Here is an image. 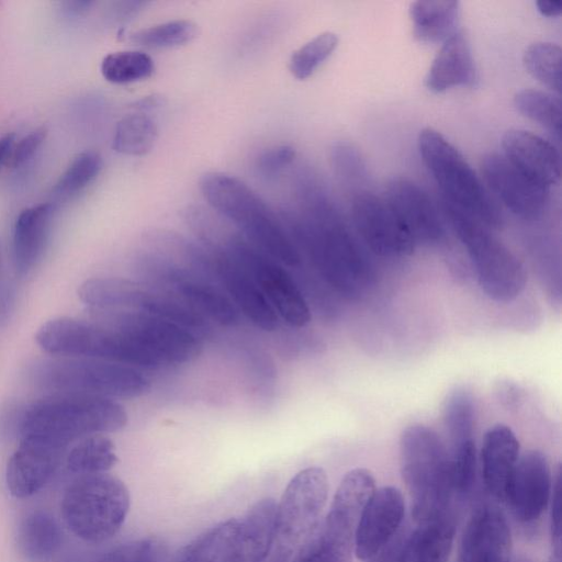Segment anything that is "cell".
<instances>
[{"mask_svg":"<svg viewBox=\"0 0 562 562\" xmlns=\"http://www.w3.org/2000/svg\"><path fill=\"white\" fill-rule=\"evenodd\" d=\"M130 505V492L124 482L104 472L77 476L63 494L60 513L76 537L98 544L120 531Z\"/></svg>","mask_w":562,"mask_h":562,"instance_id":"5b68a950","label":"cell"},{"mask_svg":"<svg viewBox=\"0 0 562 562\" xmlns=\"http://www.w3.org/2000/svg\"><path fill=\"white\" fill-rule=\"evenodd\" d=\"M158 136L156 124L143 113L122 117L114 131L112 147L128 156H143L151 150Z\"/></svg>","mask_w":562,"mask_h":562,"instance_id":"d6a6232c","label":"cell"},{"mask_svg":"<svg viewBox=\"0 0 562 562\" xmlns=\"http://www.w3.org/2000/svg\"><path fill=\"white\" fill-rule=\"evenodd\" d=\"M481 171L494 195L515 215L539 218L549 204V189L518 170L503 154H486Z\"/></svg>","mask_w":562,"mask_h":562,"instance_id":"9a60e30c","label":"cell"},{"mask_svg":"<svg viewBox=\"0 0 562 562\" xmlns=\"http://www.w3.org/2000/svg\"><path fill=\"white\" fill-rule=\"evenodd\" d=\"M46 134V127L41 126L21 138L16 146L13 147L10 156L12 166L20 167L29 161L41 147Z\"/></svg>","mask_w":562,"mask_h":562,"instance_id":"f6af8a7d","label":"cell"},{"mask_svg":"<svg viewBox=\"0 0 562 562\" xmlns=\"http://www.w3.org/2000/svg\"><path fill=\"white\" fill-rule=\"evenodd\" d=\"M225 250L246 268L279 317L293 327L310 323L308 305L283 267L239 236H232Z\"/></svg>","mask_w":562,"mask_h":562,"instance_id":"4fadbf2b","label":"cell"},{"mask_svg":"<svg viewBox=\"0 0 562 562\" xmlns=\"http://www.w3.org/2000/svg\"><path fill=\"white\" fill-rule=\"evenodd\" d=\"M15 142V135L10 133L0 137V167L10 158Z\"/></svg>","mask_w":562,"mask_h":562,"instance_id":"c3c4849f","label":"cell"},{"mask_svg":"<svg viewBox=\"0 0 562 562\" xmlns=\"http://www.w3.org/2000/svg\"><path fill=\"white\" fill-rule=\"evenodd\" d=\"M398 459L415 524L453 518L457 494L447 446L440 436L423 424L409 425L400 437Z\"/></svg>","mask_w":562,"mask_h":562,"instance_id":"6da1fadb","label":"cell"},{"mask_svg":"<svg viewBox=\"0 0 562 562\" xmlns=\"http://www.w3.org/2000/svg\"><path fill=\"white\" fill-rule=\"evenodd\" d=\"M157 272L188 305L200 315L205 314L217 323L232 326L238 323V310L218 288L195 278L189 271L169 263H156Z\"/></svg>","mask_w":562,"mask_h":562,"instance_id":"d4e9b609","label":"cell"},{"mask_svg":"<svg viewBox=\"0 0 562 562\" xmlns=\"http://www.w3.org/2000/svg\"><path fill=\"white\" fill-rule=\"evenodd\" d=\"M200 190L209 205L234 223L254 247L286 266L299 258L297 249L269 206L240 179L224 172H206Z\"/></svg>","mask_w":562,"mask_h":562,"instance_id":"277c9868","label":"cell"},{"mask_svg":"<svg viewBox=\"0 0 562 562\" xmlns=\"http://www.w3.org/2000/svg\"><path fill=\"white\" fill-rule=\"evenodd\" d=\"M277 502L263 497L255 502L238 519L223 562H266L276 536Z\"/></svg>","mask_w":562,"mask_h":562,"instance_id":"44dd1931","label":"cell"},{"mask_svg":"<svg viewBox=\"0 0 562 562\" xmlns=\"http://www.w3.org/2000/svg\"><path fill=\"white\" fill-rule=\"evenodd\" d=\"M409 532L402 527L381 550L363 562H402Z\"/></svg>","mask_w":562,"mask_h":562,"instance_id":"bcb514c9","label":"cell"},{"mask_svg":"<svg viewBox=\"0 0 562 562\" xmlns=\"http://www.w3.org/2000/svg\"><path fill=\"white\" fill-rule=\"evenodd\" d=\"M352 553L351 547L316 526L290 562H351Z\"/></svg>","mask_w":562,"mask_h":562,"instance_id":"60d3db41","label":"cell"},{"mask_svg":"<svg viewBox=\"0 0 562 562\" xmlns=\"http://www.w3.org/2000/svg\"><path fill=\"white\" fill-rule=\"evenodd\" d=\"M101 167L102 159L97 151L78 154L55 183L53 196L60 202L77 195L97 178Z\"/></svg>","mask_w":562,"mask_h":562,"instance_id":"74e56055","label":"cell"},{"mask_svg":"<svg viewBox=\"0 0 562 562\" xmlns=\"http://www.w3.org/2000/svg\"><path fill=\"white\" fill-rule=\"evenodd\" d=\"M126 423V411L112 398L53 394L23 412L19 430L21 437L38 438L66 450L82 437L114 432Z\"/></svg>","mask_w":562,"mask_h":562,"instance_id":"7a4b0ae2","label":"cell"},{"mask_svg":"<svg viewBox=\"0 0 562 562\" xmlns=\"http://www.w3.org/2000/svg\"><path fill=\"white\" fill-rule=\"evenodd\" d=\"M459 2L453 0H419L409 5L413 33L422 42L447 40L456 32Z\"/></svg>","mask_w":562,"mask_h":562,"instance_id":"f546056e","label":"cell"},{"mask_svg":"<svg viewBox=\"0 0 562 562\" xmlns=\"http://www.w3.org/2000/svg\"><path fill=\"white\" fill-rule=\"evenodd\" d=\"M63 533L56 519L44 510L27 514L20 524L18 547L30 562H47L58 551Z\"/></svg>","mask_w":562,"mask_h":562,"instance_id":"83f0119b","label":"cell"},{"mask_svg":"<svg viewBox=\"0 0 562 562\" xmlns=\"http://www.w3.org/2000/svg\"><path fill=\"white\" fill-rule=\"evenodd\" d=\"M550 507V536L552 551L561 552L562 547V506H561V470L560 467L553 475V486L551 498L549 503Z\"/></svg>","mask_w":562,"mask_h":562,"instance_id":"ee69618b","label":"cell"},{"mask_svg":"<svg viewBox=\"0 0 562 562\" xmlns=\"http://www.w3.org/2000/svg\"><path fill=\"white\" fill-rule=\"evenodd\" d=\"M65 462L67 470L77 476L104 473L117 462L115 446L102 434L89 435L75 441Z\"/></svg>","mask_w":562,"mask_h":562,"instance_id":"4dcf8cb0","label":"cell"},{"mask_svg":"<svg viewBox=\"0 0 562 562\" xmlns=\"http://www.w3.org/2000/svg\"><path fill=\"white\" fill-rule=\"evenodd\" d=\"M519 452V441L506 425H495L485 432L479 456L481 475L485 490L497 502H505Z\"/></svg>","mask_w":562,"mask_h":562,"instance_id":"cb8c5ba5","label":"cell"},{"mask_svg":"<svg viewBox=\"0 0 562 562\" xmlns=\"http://www.w3.org/2000/svg\"><path fill=\"white\" fill-rule=\"evenodd\" d=\"M237 524L229 518L210 527L183 547L175 562H223Z\"/></svg>","mask_w":562,"mask_h":562,"instance_id":"1f68e13d","label":"cell"},{"mask_svg":"<svg viewBox=\"0 0 562 562\" xmlns=\"http://www.w3.org/2000/svg\"><path fill=\"white\" fill-rule=\"evenodd\" d=\"M561 561H562L561 552L552 551L548 562H561Z\"/></svg>","mask_w":562,"mask_h":562,"instance_id":"f5cc1de1","label":"cell"},{"mask_svg":"<svg viewBox=\"0 0 562 562\" xmlns=\"http://www.w3.org/2000/svg\"><path fill=\"white\" fill-rule=\"evenodd\" d=\"M512 531L504 512L484 503L471 513L461 533L457 562H512Z\"/></svg>","mask_w":562,"mask_h":562,"instance_id":"e0dca14e","label":"cell"},{"mask_svg":"<svg viewBox=\"0 0 562 562\" xmlns=\"http://www.w3.org/2000/svg\"><path fill=\"white\" fill-rule=\"evenodd\" d=\"M215 272L237 310L257 327L272 331L279 316L246 268L228 251L215 257Z\"/></svg>","mask_w":562,"mask_h":562,"instance_id":"603a6c76","label":"cell"},{"mask_svg":"<svg viewBox=\"0 0 562 562\" xmlns=\"http://www.w3.org/2000/svg\"><path fill=\"white\" fill-rule=\"evenodd\" d=\"M33 376L38 386L54 394L134 398L150 389L149 380L134 367L88 358L44 360L37 363Z\"/></svg>","mask_w":562,"mask_h":562,"instance_id":"52a82bcc","label":"cell"},{"mask_svg":"<svg viewBox=\"0 0 562 562\" xmlns=\"http://www.w3.org/2000/svg\"><path fill=\"white\" fill-rule=\"evenodd\" d=\"M512 562H531V561H529V560H528V559H526V558H519V559H516V560H514V561H512Z\"/></svg>","mask_w":562,"mask_h":562,"instance_id":"db71d44e","label":"cell"},{"mask_svg":"<svg viewBox=\"0 0 562 562\" xmlns=\"http://www.w3.org/2000/svg\"><path fill=\"white\" fill-rule=\"evenodd\" d=\"M454 533L453 518L418 525L408 535L402 562H448Z\"/></svg>","mask_w":562,"mask_h":562,"instance_id":"f1b7e54d","label":"cell"},{"mask_svg":"<svg viewBox=\"0 0 562 562\" xmlns=\"http://www.w3.org/2000/svg\"><path fill=\"white\" fill-rule=\"evenodd\" d=\"M352 217L364 244L382 257H404L414 251L416 243L385 199L370 192L357 194Z\"/></svg>","mask_w":562,"mask_h":562,"instance_id":"5bb4252c","label":"cell"},{"mask_svg":"<svg viewBox=\"0 0 562 562\" xmlns=\"http://www.w3.org/2000/svg\"><path fill=\"white\" fill-rule=\"evenodd\" d=\"M328 493V477L319 467L302 469L289 481L277 502L272 551L293 558L321 521Z\"/></svg>","mask_w":562,"mask_h":562,"instance_id":"30bf717a","label":"cell"},{"mask_svg":"<svg viewBox=\"0 0 562 562\" xmlns=\"http://www.w3.org/2000/svg\"><path fill=\"white\" fill-rule=\"evenodd\" d=\"M78 296L89 308L147 314L173 322L193 333L205 328L203 316L189 305L131 280L91 278L80 284Z\"/></svg>","mask_w":562,"mask_h":562,"instance_id":"8fae6325","label":"cell"},{"mask_svg":"<svg viewBox=\"0 0 562 562\" xmlns=\"http://www.w3.org/2000/svg\"><path fill=\"white\" fill-rule=\"evenodd\" d=\"M55 213L53 203H40L24 209L13 229V257L20 274H27L41 259Z\"/></svg>","mask_w":562,"mask_h":562,"instance_id":"4316f807","label":"cell"},{"mask_svg":"<svg viewBox=\"0 0 562 562\" xmlns=\"http://www.w3.org/2000/svg\"><path fill=\"white\" fill-rule=\"evenodd\" d=\"M504 156L535 182L550 188L561 178V156L553 144L525 130H509L502 139Z\"/></svg>","mask_w":562,"mask_h":562,"instance_id":"7402d4cb","label":"cell"},{"mask_svg":"<svg viewBox=\"0 0 562 562\" xmlns=\"http://www.w3.org/2000/svg\"><path fill=\"white\" fill-rule=\"evenodd\" d=\"M35 340L55 357L98 359L147 369L161 367L127 336L92 319H50L38 328Z\"/></svg>","mask_w":562,"mask_h":562,"instance_id":"ba28073f","label":"cell"},{"mask_svg":"<svg viewBox=\"0 0 562 562\" xmlns=\"http://www.w3.org/2000/svg\"><path fill=\"white\" fill-rule=\"evenodd\" d=\"M91 4L90 1H74V2H66L67 9L74 13H80L85 11L89 5Z\"/></svg>","mask_w":562,"mask_h":562,"instance_id":"f907efd6","label":"cell"},{"mask_svg":"<svg viewBox=\"0 0 562 562\" xmlns=\"http://www.w3.org/2000/svg\"><path fill=\"white\" fill-rule=\"evenodd\" d=\"M420 157L442 192V199L487 228L502 225L499 206L463 155L438 131L418 135Z\"/></svg>","mask_w":562,"mask_h":562,"instance_id":"8992f818","label":"cell"},{"mask_svg":"<svg viewBox=\"0 0 562 562\" xmlns=\"http://www.w3.org/2000/svg\"><path fill=\"white\" fill-rule=\"evenodd\" d=\"M91 319L110 326L155 358L161 367L180 364L201 351L195 334L165 318L120 310L89 308Z\"/></svg>","mask_w":562,"mask_h":562,"instance_id":"7c38bea8","label":"cell"},{"mask_svg":"<svg viewBox=\"0 0 562 562\" xmlns=\"http://www.w3.org/2000/svg\"><path fill=\"white\" fill-rule=\"evenodd\" d=\"M526 70L541 83L560 93L562 88V50L550 42L529 45L522 57Z\"/></svg>","mask_w":562,"mask_h":562,"instance_id":"8d00e7d4","label":"cell"},{"mask_svg":"<svg viewBox=\"0 0 562 562\" xmlns=\"http://www.w3.org/2000/svg\"><path fill=\"white\" fill-rule=\"evenodd\" d=\"M442 210L465 247L481 290L493 301H514L525 289L527 271L490 228L442 199Z\"/></svg>","mask_w":562,"mask_h":562,"instance_id":"9c48e42d","label":"cell"},{"mask_svg":"<svg viewBox=\"0 0 562 562\" xmlns=\"http://www.w3.org/2000/svg\"><path fill=\"white\" fill-rule=\"evenodd\" d=\"M291 560L286 557H283L274 551L271 552L268 560L266 562H290Z\"/></svg>","mask_w":562,"mask_h":562,"instance_id":"816d5d0a","label":"cell"},{"mask_svg":"<svg viewBox=\"0 0 562 562\" xmlns=\"http://www.w3.org/2000/svg\"><path fill=\"white\" fill-rule=\"evenodd\" d=\"M290 145H277L262 150L256 159V168L263 176H273L288 167L295 158Z\"/></svg>","mask_w":562,"mask_h":562,"instance_id":"7bdbcfd3","label":"cell"},{"mask_svg":"<svg viewBox=\"0 0 562 562\" xmlns=\"http://www.w3.org/2000/svg\"><path fill=\"white\" fill-rule=\"evenodd\" d=\"M100 69L105 80L122 85L150 77L155 65L153 58L144 52L121 50L104 56Z\"/></svg>","mask_w":562,"mask_h":562,"instance_id":"d590c367","label":"cell"},{"mask_svg":"<svg viewBox=\"0 0 562 562\" xmlns=\"http://www.w3.org/2000/svg\"><path fill=\"white\" fill-rule=\"evenodd\" d=\"M552 486L553 474L547 456L529 450L519 457L504 503L518 522L532 525L549 508Z\"/></svg>","mask_w":562,"mask_h":562,"instance_id":"2e32d148","label":"cell"},{"mask_svg":"<svg viewBox=\"0 0 562 562\" xmlns=\"http://www.w3.org/2000/svg\"><path fill=\"white\" fill-rule=\"evenodd\" d=\"M385 201L416 244L437 243L443 237V224L436 205L427 192L411 179H391Z\"/></svg>","mask_w":562,"mask_h":562,"instance_id":"ffe728a7","label":"cell"},{"mask_svg":"<svg viewBox=\"0 0 562 562\" xmlns=\"http://www.w3.org/2000/svg\"><path fill=\"white\" fill-rule=\"evenodd\" d=\"M65 449L48 441L21 437L16 450L5 468V483L10 494L26 498L41 491L55 473Z\"/></svg>","mask_w":562,"mask_h":562,"instance_id":"d6986e66","label":"cell"},{"mask_svg":"<svg viewBox=\"0 0 562 562\" xmlns=\"http://www.w3.org/2000/svg\"><path fill=\"white\" fill-rule=\"evenodd\" d=\"M323 278L337 291L356 296L372 281V270L347 227L323 200L310 205L306 221L295 227Z\"/></svg>","mask_w":562,"mask_h":562,"instance_id":"3957f363","label":"cell"},{"mask_svg":"<svg viewBox=\"0 0 562 562\" xmlns=\"http://www.w3.org/2000/svg\"><path fill=\"white\" fill-rule=\"evenodd\" d=\"M404 516L405 501L398 488H375L361 513L356 529V558L366 561L381 550L402 528Z\"/></svg>","mask_w":562,"mask_h":562,"instance_id":"ac0fdd59","label":"cell"},{"mask_svg":"<svg viewBox=\"0 0 562 562\" xmlns=\"http://www.w3.org/2000/svg\"><path fill=\"white\" fill-rule=\"evenodd\" d=\"M514 104L522 115L541 124L560 138L562 104L559 97L541 90L524 89L515 94Z\"/></svg>","mask_w":562,"mask_h":562,"instance_id":"836d02e7","label":"cell"},{"mask_svg":"<svg viewBox=\"0 0 562 562\" xmlns=\"http://www.w3.org/2000/svg\"><path fill=\"white\" fill-rule=\"evenodd\" d=\"M338 36L333 32H323L293 52L289 59V71L304 80L333 54L338 45Z\"/></svg>","mask_w":562,"mask_h":562,"instance_id":"ab89813d","label":"cell"},{"mask_svg":"<svg viewBox=\"0 0 562 562\" xmlns=\"http://www.w3.org/2000/svg\"><path fill=\"white\" fill-rule=\"evenodd\" d=\"M157 543L142 538L121 543L104 552L94 562H157Z\"/></svg>","mask_w":562,"mask_h":562,"instance_id":"b9f144b4","label":"cell"},{"mask_svg":"<svg viewBox=\"0 0 562 562\" xmlns=\"http://www.w3.org/2000/svg\"><path fill=\"white\" fill-rule=\"evenodd\" d=\"M161 103H162V98L155 94V95L145 97V98L136 101L132 105V108L139 110V111H144V110H150V109L160 106Z\"/></svg>","mask_w":562,"mask_h":562,"instance_id":"681fc988","label":"cell"},{"mask_svg":"<svg viewBox=\"0 0 562 562\" xmlns=\"http://www.w3.org/2000/svg\"><path fill=\"white\" fill-rule=\"evenodd\" d=\"M477 79L469 41L463 32L449 36L428 70L426 87L432 92H443L459 86H472Z\"/></svg>","mask_w":562,"mask_h":562,"instance_id":"484cf974","label":"cell"},{"mask_svg":"<svg viewBox=\"0 0 562 562\" xmlns=\"http://www.w3.org/2000/svg\"><path fill=\"white\" fill-rule=\"evenodd\" d=\"M536 4L540 13L546 16H558L562 12V2L559 0H539Z\"/></svg>","mask_w":562,"mask_h":562,"instance_id":"7dc6e473","label":"cell"},{"mask_svg":"<svg viewBox=\"0 0 562 562\" xmlns=\"http://www.w3.org/2000/svg\"><path fill=\"white\" fill-rule=\"evenodd\" d=\"M443 425L448 443L474 439L475 406L469 391L458 389L449 394L443 406Z\"/></svg>","mask_w":562,"mask_h":562,"instance_id":"f35d334b","label":"cell"},{"mask_svg":"<svg viewBox=\"0 0 562 562\" xmlns=\"http://www.w3.org/2000/svg\"><path fill=\"white\" fill-rule=\"evenodd\" d=\"M198 36V25L186 19L167 21L130 33L126 37L146 48H172L190 43Z\"/></svg>","mask_w":562,"mask_h":562,"instance_id":"e575fe53","label":"cell"}]
</instances>
